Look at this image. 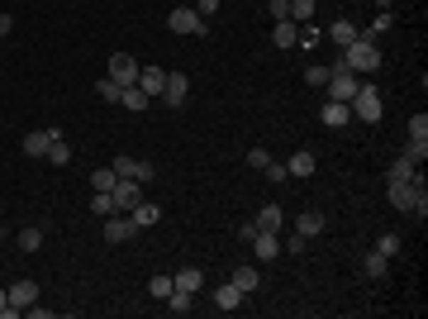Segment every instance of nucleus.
Here are the masks:
<instances>
[{"label": "nucleus", "instance_id": "obj_43", "mask_svg": "<svg viewBox=\"0 0 428 319\" xmlns=\"http://www.w3.org/2000/svg\"><path fill=\"white\" fill-rule=\"evenodd\" d=\"M262 172H267L271 181H285V176H290V172H285V162H267V167H262Z\"/></svg>", "mask_w": 428, "mask_h": 319}, {"label": "nucleus", "instance_id": "obj_17", "mask_svg": "<svg viewBox=\"0 0 428 319\" xmlns=\"http://www.w3.org/2000/svg\"><path fill=\"white\" fill-rule=\"evenodd\" d=\"M172 286H176V291H190V296H195V291L205 286V271H200V267H181V271L172 276Z\"/></svg>", "mask_w": 428, "mask_h": 319}, {"label": "nucleus", "instance_id": "obj_34", "mask_svg": "<svg viewBox=\"0 0 428 319\" xmlns=\"http://www.w3.org/2000/svg\"><path fill=\"white\" fill-rule=\"evenodd\" d=\"M95 96H100V100H110V105H119V81L100 77V81H95Z\"/></svg>", "mask_w": 428, "mask_h": 319}, {"label": "nucleus", "instance_id": "obj_5", "mask_svg": "<svg viewBox=\"0 0 428 319\" xmlns=\"http://www.w3.org/2000/svg\"><path fill=\"white\" fill-rule=\"evenodd\" d=\"M133 234H138V224H133V215H119V210H114V215H105V243H128L133 239Z\"/></svg>", "mask_w": 428, "mask_h": 319}, {"label": "nucleus", "instance_id": "obj_37", "mask_svg": "<svg viewBox=\"0 0 428 319\" xmlns=\"http://www.w3.org/2000/svg\"><path fill=\"white\" fill-rule=\"evenodd\" d=\"M148 291H153V301H167V296H172V276H153Z\"/></svg>", "mask_w": 428, "mask_h": 319}, {"label": "nucleus", "instance_id": "obj_20", "mask_svg": "<svg viewBox=\"0 0 428 319\" xmlns=\"http://www.w3.org/2000/svg\"><path fill=\"white\" fill-rule=\"evenodd\" d=\"M229 281H234V286L243 291V296H248V291H257V286H262V271H257V267H234V276H229Z\"/></svg>", "mask_w": 428, "mask_h": 319}, {"label": "nucleus", "instance_id": "obj_15", "mask_svg": "<svg viewBox=\"0 0 428 319\" xmlns=\"http://www.w3.org/2000/svg\"><path fill=\"white\" fill-rule=\"evenodd\" d=\"M295 38H300V24H295V19H276L271 43H276V48H295Z\"/></svg>", "mask_w": 428, "mask_h": 319}, {"label": "nucleus", "instance_id": "obj_11", "mask_svg": "<svg viewBox=\"0 0 428 319\" xmlns=\"http://www.w3.org/2000/svg\"><path fill=\"white\" fill-rule=\"evenodd\" d=\"M162 86H167V72H162V67H138V91L148 100H158Z\"/></svg>", "mask_w": 428, "mask_h": 319}, {"label": "nucleus", "instance_id": "obj_22", "mask_svg": "<svg viewBox=\"0 0 428 319\" xmlns=\"http://www.w3.org/2000/svg\"><path fill=\"white\" fill-rule=\"evenodd\" d=\"M19 253H38L43 248V224H29V229H19Z\"/></svg>", "mask_w": 428, "mask_h": 319}, {"label": "nucleus", "instance_id": "obj_18", "mask_svg": "<svg viewBox=\"0 0 428 319\" xmlns=\"http://www.w3.org/2000/svg\"><path fill=\"white\" fill-rule=\"evenodd\" d=\"M214 305L229 315V310H238V305H243V291H238L234 281H224V286H214Z\"/></svg>", "mask_w": 428, "mask_h": 319}, {"label": "nucleus", "instance_id": "obj_48", "mask_svg": "<svg viewBox=\"0 0 428 319\" xmlns=\"http://www.w3.org/2000/svg\"><path fill=\"white\" fill-rule=\"evenodd\" d=\"M390 5H395V0H376V10H390Z\"/></svg>", "mask_w": 428, "mask_h": 319}, {"label": "nucleus", "instance_id": "obj_30", "mask_svg": "<svg viewBox=\"0 0 428 319\" xmlns=\"http://www.w3.org/2000/svg\"><path fill=\"white\" fill-rule=\"evenodd\" d=\"M114 181H119L114 167H95V172H91V191H114Z\"/></svg>", "mask_w": 428, "mask_h": 319}, {"label": "nucleus", "instance_id": "obj_21", "mask_svg": "<svg viewBox=\"0 0 428 319\" xmlns=\"http://www.w3.org/2000/svg\"><path fill=\"white\" fill-rule=\"evenodd\" d=\"M385 271H390V257H380L376 248H371V253L362 257V276H371V281H380Z\"/></svg>", "mask_w": 428, "mask_h": 319}, {"label": "nucleus", "instance_id": "obj_39", "mask_svg": "<svg viewBox=\"0 0 428 319\" xmlns=\"http://www.w3.org/2000/svg\"><path fill=\"white\" fill-rule=\"evenodd\" d=\"M267 162H271V153H267V148H248V167H257V172H262Z\"/></svg>", "mask_w": 428, "mask_h": 319}, {"label": "nucleus", "instance_id": "obj_46", "mask_svg": "<svg viewBox=\"0 0 428 319\" xmlns=\"http://www.w3.org/2000/svg\"><path fill=\"white\" fill-rule=\"evenodd\" d=\"M238 239H243V243H253V239H257V220H253V224H238Z\"/></svg>", "mask_w": 428, "mask_h": 319}, {"label": "nucleus", "instance_id": "obj_44", "mask_svg": "<svg viewBox=\"0 0 428 319\" xmlns=\"http://www.w3.org/2000/svg\"><path fill=\"white\" fill-rule=\"evenodd\" d=\"M271 19H290V0H271Z\"/></svg>", "mask_w": 428, "mask_h": 319}, {"label": "nucleus", "instance_id": "obj_23", "mask_svg": "<svg viewBox=\"0 0 428 319\" xmlns=\"http://www.w3.org/2000/svg\"><path fill=\"white\" fill-rule=\"evenodd\" d=\"M314 153H290V162H285V172L290 176H314Z\"/></svg>", "mask_w": 428, "mask_h": 319}, {"label": "nucleus", "instance_id": "obj_32", "mask_svg": "<svg viewBox=\"0 0 428 319\" xmlns=\"http://www.w3.org/2000/svg\"><path fill=\"white\" fill-rule=\"evenodd\" d=\"M190 301H195L190 291H176V286H172V296H167V310H172V315H186V310H190Z\"/></svg>", "mask_w": 428, "mask_h": 319}, {"label": "nucleus", "instance_id": "obj_38", "mask_svg": "<svg viewBox=\"0 0 428 319\" xmlns=\"http://www.w3.org/2000/svg\"><path fill=\"white\" fill-rule=\"evenodd\" d=\"M324 81H329V67H309V72H304V86H319V91H324Z\"/></svg>", "mask_w": 428, "mask_h": 319}, {"label": "nucleus", "instance_id": "obj_27", "mask_svg": "<svg viewBox=\"0 0 428 319\" xmlns=\"http://www.w3.org/2000/svg\"><path fill=\"white\" fill-rule=\"evenodd\" d=\"M300 234L304 239H319V234H324V215H319V210H304L300 215Z\"/></svg>", "mask_w": 428, "mask_h": 319}, {"label": "nucleus", "instance_id": "obj_45", "mask_svg": "<svg viewBox=\"0 0 428 319\" xmlns=\"http://www.w3.org/2000/svg\"><path fill=\"white\" fill-rule=\"evenodd\" d=\"M219 5H224V0H195V10H200V15H205V19L214 15V10H219Z\"/></svg>", "mask_w": 428, "mask_h": 319}, {"label": "nucleus", "instance_id": "obj_47", "mask_svg": "<svg viewBox=\"0 0 428 319\" xmlns=\"http://www.w3.org/2000/svg\"><path fill=\"white\" fill-rule=\"evenodd\" d=\"M10 29H15V19H10V15H5V10H0V38H5V33H10Z\"/></svg>", "mask_w": 428, "mask_h": 319}, {"label": "nucleus", "instance_id": "obj_6", "mask_svg": "<svg viewBox=\"0 0 428 319\" xmlns=\"http://www.w3.org/2000/svg\"><path fill=\"white\" fill-rule=\"evenodd\" d=\"M114 176H133V181H143V186H148V181L158 176V167H153V162H143V158L119 153V158H114Z\"/></svg>", "mask_w": 428, "mask_h": 319}, {"label": "nucleus", "instance_id": "obj_42", "mask_svg": "<svg viewBox=\"0 0 428 319\" xmlns=\"http://www.w3.org/2000/svg\"><path fill=\"white\" fill-rule=\"evenodd\" d=\"M281 253H304V234H290V239L281 243Z\"/></svg>", "mask_w": 428, "mask_h": 319}, {"label": "nucleus", "instance_id": "obj_10", "mask_svg": "<svg viewBox=\"0 0 428 319\" xmlns=\"http://www.w3.org/2000/svg\"><path fill=\"white\" fill-rule=\"evenodd\" d=\"M57 134H62V129H33V134H24V153H29V158H48V144H53V139H57Z\"/></svg>", "mask_w": 428, "mask_h": 319}, {"label": "nucleus", "instance_id": "obj_40", "mask_svg": "<svg viewBox=\"0 0 428 319\" xmlns=\"http://www.w3.org/2000/svg\"><path fill=\"white\" fill-rule=\"evenodd\" d=\"M410 139H428V114H414L410 119Z\"/></svg>", "mask_w": 428, "mask_h": 319}, {"label": "nucleus", "instance_id": "obj_14", "mask_svg": "<svg viewBox=\"0 0 428 319\" xmlns=\"http://www.w3.org/2000/svg\"><path fill=\"white\" fill-rule=\"evenodd\" d=\"M319 119H324L329 129H343V124L352 119V110L343 105V100H324V110H319Z\"/></svg>", "mask_w": 428, "mask_h": 319}, {"label": "nucleus", "instance_id": "obj_41", "mask_svg": "<svg viewBox=\"0 0 428 319\" xmlns=\"http://www.w3.org/2000/svg\"><path fill=\"white\" fill-rule=\"evenodd\" d=\"M15 315H24V310H15V305H10V291L0 286V319H15Z\"/></svg>", "mask_w": 428, "mask_h": 319}, {"label": "nucleus", "instance_id": "obj_31", "mask_svg": "<svg viewBox=\"0 0 428 319\" xmlns=\"http://www.w3.org/2000/svg\"><path fill=\"white\" fill-rule=\"evenodd\" d=\"M400 248H405V239H400V234H380V239H376V253L380 257H400Z\"/></svg>", "mask_w": 428, "mask_h": 319}, {"label": "nucleus", "instance_id": "obj_33", "mask_svg": "<svg viewBox=\"0 0 428 319\" xmlns=\"http://www.w3.org/2000/svg\"><path fill=\"white\" fill-rule=\"evenodd\" d=\"M290 19L295 24H309L314 19V0H290Z\"/></svg>", "mask_w": 428, "mask_h": 319}, {"label": "nucleus", "instance_id": "obj_16", "mask_svg": "<svg viewBox=\"0 0 428 319\" xmlns=\"http://www.w3.org/2000/svg\"><path fill=\"white\" fill-rule=\"evenodd\" d=\"M357 33H362V29H357L352 19H333V24H329V33H324V38H333L338 48H348V43H352V38H357Z\"/></svg>", "mask_w": 428, "mask_h": 319}, {"label": "nucleus", "instance_id": "obj_36", "mask_svg": "<svg viewBox=\"0 0 428 319\" xmlns=\"http://www.w3.org/2000/svg\"><path fill=\"white\" fill-rule=\"evenodd\" d=\"M295 43L314 48V43H324V29H319V24H300V38H295Z\"/></svg>", "mask_w": 428, "mask_h": 319}, {"label": "nucleus", "instance_id": "obj_12", "mask_svg": "<svg viewBox=\"0 0 428 319\" xmlns=\"http://www.w3.org/2000/svg\"><path fill=\"white\" fill-rule=\"evenodd\" d=\"M128 215H133V224H138V229H153V224L162 220V205H158V200H148V195H143V200H138L133 210H128Z\"/></svg>", "mask_w": 428, "mask_h": 319}, {"label": "nucleus", "instance_id": "obj_29", "mask_svg": "<svg viewBox=\"0 0 428 319\" xmlns=\"http://www.w3.org/2000/svg\"><path fill=\"white\" fill-rule=\"evenodd\" d=\"M400 158H410L414 167H424V162H428V139H410V144H405V153H400Z\"/></svg>", "mask_w": 428, "mask_h": 319}, {"label": "nucleus", "instance_id": "obj_13", "mask_svg": "<svg viewBox=\"0 0 428 319\" xmlns=\"http://www.w3.org/2000/svg\"><path fill=\"white\" fill-rule=\"evenodd\" d=\"M253 253L262 257V262H276V257H281V239H276V234H267V229H257Z\"/></svg>", "mask_w": 428, "mask_h": 319}, {"label": "nucleus", "instance_id": "obj_8", "mask_svg": "<svg viewBox=\"0 0 428 319\" xmlns=\"http://www.w3.org/2000/svg\"><path fill=\"white\" fill-rule=\"evenodd\" d=\"M110 81H119V91H124V86H138V63H133L128 53H114L110 58Z\"/></svg>", "mask_w": 428, "mask_h": 319}, {"label": "nucleus", "instance_id": "obj_4", "mask_svg": "<svg viewBox=\"0 0 428 319\" xmlns=\"http://www.w3.org/2000/svg\"><path fill=\"white\" fill-rule=\"evenodd\" d=\"M167 24H172V33H209V24H205V15L195 10V5H176L172 15H167Z\"/></svg>", "mask_w": 428, "mask_h": 319}, {"label": "nucleus", "instance_id": "obj_28", "mask_svg": "<svg viewBox=\"0 0 428 319\" xmlns=\"http://www.w3.org/2000/svg\"><path fill=\"white\" fill-rule=\"evenodd\" d=\"M419 176V167H414L410 158H400V162H390V172H385V181H414Z\"/></svg>", "mask_w": 428, "mask_h": 319}, {"label": "nucleus", "instance_id": "obj_7", "mask_svg": "<svg viewBox=\"0 0 428 319\" xmlns=\"http://www.w3.org/2000/svg\"><path fill=\"white\" fill-rule=\"evenodd\" d=\"M110 195H114V210H124V215H128V210L143 200V181H133V176H119Z\"/></svg>", "mask_w": 428, "mask_h": 319}, {"label": "nucleus", "instance_id": "obj_1", "mask_svg": "<svg viewBox=\"0 0 428 319\" xmlns=\"http://www.w3.org/2000/svg\"><path fill=\"white\" fill-rule=\"evenodd\" d=\"M343 67H348V72H357V77H371V72H380V43L352 38L348 48H343Z\"/></svg>", "mask_w": 428, "mask_h": 319}, {"label": "nucleus", "instance_id": "obj_3", "mask_svg": "<svg viewBox=\"0 0 428 319\" xmlns=\"http://www.w3.org/2000/svg\"><path fill=\"white\" fill-rule=\"evenodd\" d=\"M348 110H352V119H366V124H380V91L371 86V81H362V86H357V96L348 100Z\"/></svg>", "mask_w": 428, "mask_h": 319}, {"label": "nucleus", "instance_id": "obj_24", "mask_svg": "<svg viewBox=\"0 0 428 319\" xmlns=\"http://www.w3.org/2000/svg\"><path fill=\"white\" fill-rule=\"evenodd\" d=\"M281 224H285L281 205H262V210H257V229H267V234H276Z\"/></svg>", "mask_w": 428, "mask_h": 319}, {"label": "nucleus", "instance_id": "obj_19", "mask_svg": "<svg viewBox=\"0 0 428 319\" xmlns=\"http://www.w3.org/2000/svg\"><path fill=\"white\" fill-rule=\"evenodd\" d=\"M33 301H38V286H33V281H15V286H10V305H15V310H29Z\"/></svg>", "mask_w": 428, "mask_h": 319}, {"label": "nucleus", "instance_id": "obj_25", "mask_svg": "<svg viewBox=\"0 0 428 319\" xmlns=\"http://www.w3.org/2000/svg\"><path fill=\"white\" fill-rule=\"evenodd\" d=\"M48 162H53V167H67V162H72V144H67L62 134L48 144Z\"/></svg>", "mask_w": 428, "mask_h": 319}, {"label": "nucleus", "instance_id": "obj_2", "mask_svg": "<svg viewBox=\"0 0 428 319\" xmlns=\"http://www.w3.org/2000/svg\"><path fill=\"white\" fill-rule=\"evenodd\" d=\"M357 86H362V77H357V72H348V67H343V58H338V67H329V81H324L329 100H343V105H348V100L357 96Z\"/></svg>", "mask_w": 428, "mask_h": 319}, {"label": "nucleus", "instance_id": "obj_35", "mask_svg": "<svg viewBox=\"0 0 428 319\" xmlns=\"http://www.w3.org/2000/svg\"><path fill=\"white\" fill-rule=\"evenodd\" d=\"M91 210L100 215V220H105V215H114V195H110V191H95V195H91Z\"/></svg>", "mask_w": 428, "mask_h": 319}, {"label": "nucleus", "instance_id": "obj_26", "mask_svg": "<svg viewBox=\"0 0 428 319\" xmlns=\"http://www.w3.org/2000/svg\"><path fill=\"white\" fill-rule=\"evenodd\" d=\"M119 105H124V110H148V105H153V100L143 96L138 86H124V91H119Z\"/></svg>", "mask_w": 428, "mask_h": 319}, {"label": "nucleus", "instance_id": "obj_9", "mask_svg": "<svg viewBox=\"0 0 428 319\" xmlns=\"http://www.w3.org/2000/svg\"><path fill=\"white\" fill-rule=\"evenodd\" d=\"M186 96H190V77L186 72H167V86H162L158 100H167V105H186Z\"/></svg>", "mask_w": 428, "mask_h": 319}]
</instances>
